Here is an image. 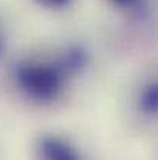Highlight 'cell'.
Segmentation results:
<instances>
[{
	"label": "cell",
	"mask_w": 158,
	"mask_h": 160,
	"mask_svg": "<svg viewBox=\"0 0 158 160\" xmlns=\"http://www.w3.org/2000/svg\"><path fill=\"white\" fill-rule=\"evenodd\" d=\"M14 78L22 93L42 106L59 103L76 79L59 56L51 61H20L14 67Z\"/></svg>",
	"instance_id": "cell-1"
},
{
	"label": "cell",
	"mask_w": 158,
	"mask_h": 160,
	"mask_svg": "<svg viewBox=\"0 0 158 160\" xmlns=\"http://www.w3.org/2000/svg\"><path fill=\"white\" fill-rule=\"evenodd\" d=\"M34 2L48 9H62V8L68 6L73 0H34Z\"/></svg>",
	"instance_id": "cell-4"
},
{
	"label": "cell",
	"mask_w": 158,
	"mask_h": 160,
	"mask_svg": "<svg viewBox=\"0 0 158 160\" xmlns=\"http://www.w3.org/2000/svg\"><path fill=\"white\" fill-rule=\"evenodd\" d=\"M138 109L147 117L158 115V81L146 84L138 95Z\"/></svg>",
	"instance_id": "cell-3"
},
{
	"label": "cell",
	"mask_w": 158,
	"mask_h": 160,
	"mask_svg": "<svg viewBox=\"0 0 158 160\" xmlns=\"http://www.w3.org/2000/svg\"><path fill=\"white\" fill-rule=\"evenodd\" d=\"M36 160H85L81 149L59 134H42L36 142Z\"/></svg>",
	"instance_id": "cell-2"
},
{
	"label": "cell",
	"mask_w": 158,
	"mask_h": 160,
	"mask_svg": "<svg viewBox=\"0 0 158 160\" xmlns=\"http://www.w3.org/2000/svg\"><path fill=\"white\" fill-rule=\"evenodd\" d=\"M2 48H3V41H2V36H0V53H2Z\"/></svg>",
	"instance_id": "cell-6"
},
{
	"label": "cell",
	"mask_w": 158,
	"mask_h": 160,
	"mask_svg": "<svg viewBox=\"0 0 158 160\" xmlns=\"http://www.w3.org/2000/svg\"><path fill=\"white\" fill-rule=\"evenodd\" d=\"M115 5H118V6H129V5H132V3H135L136 0H112Z\"/></svg>",
	"instance_id": "cell-5"
}]
</instances>
